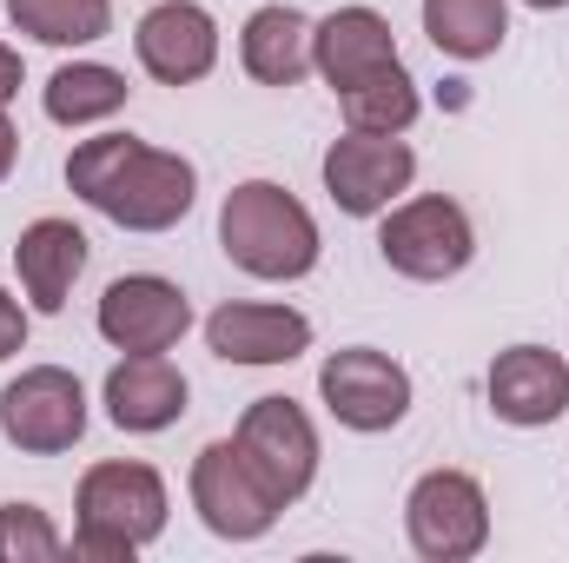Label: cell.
Listing matches in <instances>:
<instances>
[{
  "instance_id": "17",
  "label": "cell",
  "mask_w": 569,
  "mask_h": 563,
  "mask_svg": "<svg viewBox=\"0 0 569 563\" xmlns=\"http://www.w3.org/2000/svg\"><path fill=\"white\" fill-rule=\"evenodd\" d=\"M87 233L73 226V219H33L20 239H13V273H20V292H27V305L33 312H67V298H73V285L87 273Z\"/></svg>"
},
{
  "instance_id": "5",
  "label": "cell",
  "mask_w": 569,
  "mask_h": 563,
  "mask_svg": "<svg viewBox=\"0 0 569 563\" xmlns=\"http://www.w3.org/2000/svg\"><path fill=\"white\" fill-rule=\"evenodd\" d=\"M186 497H192L199 524H206L212 537H226V544H259V537L284 517L279 491L252 471V457L239 451V437H212V444L192 457Z\"/></svg>"
},
{
  "instance_id": "24",
  "label": "cell",
  "mask_w": 569,
  "mask_h": 563,
  "mask_svg": "<svg viewBox=\"0 0 569 563\" xmlns=\"http://www.w3.org/2000/svg\"><path fill=\"white\" fill-rule=\"evenodd\" d=\"M20 352H27V305L0 285V365L20 358Z\"/></svg>"
},
{
  "instance_id": "26",
  "label": "cell",
  "mask_w": 569,
  "mask_h": 563,
  "mask_svg": "<svg viewBox=\"0 0 569 563\" xmlns=\"http://www.w3.org/2000/svg\"><path fill=\"white\" fill-rule=\"evenodd\" d=\"M13 159H20V134H13V120H7V107H0V179L13 172Z\"/></svg>"
},
{
  "instance_id": "2",
  "label": "cell",
  "mask_w": 569,
  "mask_h": 563,
  "mask_svg": "<svg viewBox=\"0 0 569 563\" xmlns=\"http://www.w3.org/2000/svg\"><path fill=\"white\" fill-rule=\"evenodd\" d=\"M219 253L266 285H291L318 273V219L298 192H284L279 179H239L219 206Z\"/></svg>"
},
{
  "instance_id": "8",
  "label": "cell",
  "mask_w": 569,
  "mask_h": 563,
  "mask_svg": "<svg viewBox=\"0 0 569 563\" xmlns=\"http://www.w3.org/2000/svg\"><path fill=\"white\" fill-rule=\"evenodd\" d=\"M0 437L27 457H60L87 437V385L67 365H27L0 385Z\"/></svg>"
},
{
  "instance_id": "12",
  "label": "cell",
  "mask_w": 569,
  "mask_h": 563,
  "mask_svg": "<svg viewBox=\"0 0 569 563\" xmlns=\"http://www.w3.org/2000/svg\"><path fill=\"white\" fill-rule=\"evenodd\" d=\"M133 53L159 87H199L219 67V20L199 0H152L133 27Z\"/></svg>"
},
{
  "instance_id": "6",
  "label": "cell",
  "mask_w": 569,
  "mask_h": 563,
  "mask_svg": "<svg viewBox=\"0 0 569 563\" xmlns=\"http://www.w3.org/2000/svg\"><path fill=\"white\" fill-rule=\"evenodd\" d=\"M318 398H325L331 424H345V431H358V437H378V431H398V424L411 418L418 385H411V372H405L391 352H378V345H345V352H331V358L318 365Z\"/></svg>"
},
{
  "instance_id": "3",
  "label": "cell",
  "mask_w": 569,
  "mask_h": 563,
  "mask_svg": "<svg viewBox=\"0 0 569 563\" xmlns=\"http://www.w3.org/2000/svg\"><path fill=\"white\" fill-rule=\"evenodd\" d=\"M166 477L140 464V457H107V464H87L80 491H73V537L67 551L93 563H133L146 544H159L166 531Z\"/></svg>"
},
{
  "instance_id": "13",
  "label": "cell",
  "mask_w": 569,
  "mask_h": 563,
  "mask_svg": "<svg viewBox=\"0 0 569 563\" xmlns=\"http://www.w3.org/2000/svg\"><path fill=\"white\" fill-rule=\"evenodd\" d=\"M206 352L226 365H291L311 352V318L298 305H266V298H226L206 318Z\"/></svg>"
},
{
  "instance_id": "23",
  "label": "cell",
  "mask_w": 569,
  "mask_h": 563,
  "mask_svg": "<svg viewBox=\"0 0 569 563\" xmlns=\"http://www.w3.org/2000/svg\"><path fill=\"white\" fill-rule=\"evenodd\" d=\"M67 557L60 524L40 504H0V563H53Z\"/></svg>"
},
{
  "instance_id": "19",
  "label": "cell",
  "mask_w": 569,
  "mask_h": 563,
  "mask_svg": "<svg viewBox=\"0 0 569 563\" xmlns=\"http://www.w3.org/2000/svg\"><path fill=\"white\" fill-rule=\"evenodd\" d=\"M127 100H133V87H127V73L107 67V60H67V67H53L47 87H40V113H47L53 127H100V120H113Z\"/></svg>"
},
{
  "instance_id": "14",
  "label": "cell",
  "mask_w": 569,
  "mask_h": 563,
  "mask_svg": "<svg viewBox=\"0 0 569 563\" xmlns=\"http://www.w3.org/2000/svg\"><path fill=\"white\" fill-rule=\"evenodd\" d=\"M483 398H490L497 418L517 424V431H543V424L569 418L563 352H550V345H510V352H497V365L483 378Z\"/></svg>"
},
{
  "instance_id": "15",
  "label": "cell",
  "mask_w": 569,
  "mask_h": 563,
  "mask_svg": "<svg viewBox=\"0 0 569 563\" xmlns=\"http://www.w3.org/2000/svg\"><path fill=\"white\" fill-rule=\"evenodd\" d=\"M186 398H192V385H186V372L166 352H127L107 372V385H100L107 418L120 424V431H133V437L172 431V424L186 418Z\"/></svg>"
},
{
  "instance_id": "21",
  "label": "cell",
  "mask_w": 569,
  "mask_h": 563,
  "mask_svg": "<svg viewBox=\"0 0 569 563\" xmlns=\"http://www.w3.org/2000/svg\"><path fill=\"white\" fill-rule=\"evenodd\" d=\"M338 113H345L351 134H411L418 113H425V93H418V80H411L405 60H398V67H385V73L345 87V93H338Z\"/></svg>"
},
{
  "instance_id": "18",
  "label": "cell",
  "mask_w": 569,
  "mask_h": 563,
  "mask_svg": "<svg viewBox=\"0 0 569 563\" xmlns=\"http://www.w3.org/2000/svg\"><path fill=\"white\" fill-rule=\"evenodd\" d=\"M239 67L259 80V87H298L311 73V20L298 7H252V20L239 27Z\"/></svg>"
},
{
  "instance_id": "16",
  "label": "cell",
  "mask_w": 569,
  "mask_h": 563,
  "mask_svg": "<svg viewBox=\"0 0 569 563\" xmlns=\"http://www.w3.org/2000/svg\"><path fill=\"white\" fill-rule=\"evenodd\" d=\"M385 67H398V33L378 7H338L325 20H311V73H325L331 93H345Z\"/></svg>"
},
{
  "instance_id": "22",
  "label": "cell",
  "mask_w": 569,
  "mask_h": 563,
  "mask_svg": "<svg viewBox=\"0 0 569 563\" xmlns=\"http://www.w3.org/2000/svg\"><path fill=\"white\" fill-rule=\"evenodd\" d=\"M7 20H13V33H27L40 47L73 53V47H93L113 33V0H7Z\"/></svg>"
},
{
  "instance_id": "25",
  "label": "cell",
  "mask_w": 569,
  "mask_h": 563,
  "mask_svg": "<svg viewBox=\"0 0 569 563\" xmlns=\"http://www.w3.org/2000/svg\"><path fill=\"white\" fill-rule=\"evenodd\" d=\"M20 87H27V67H20V53L0 40V107H13V100H20Z\"/></svg>"
},
{
  "instance_id": "9",
  "label": "cell",
  "mask_w": 569,
  "mask_h": 563,
  "mask_svg": "<svg viewBox=\"0 0 569 563\" xmlns=\"http://www.w3.org/2000/svg\"><path fill=\"white\" fill-rule=\"evenodd\" d=\"M318 172H325V192L345 219H378L385 206H398L411 192L418 152H411L405 134H351L345 127V140L325 146Z\"/></svg>"
},
{
  "instance_id": "27",
  "label": "cell",
  "mask_w": 569,
  "mask_h": 563,
  "mask_svg": "<svg viewBox=\"0 0 569 563\" xmlns=\"http://www.w3.org/2000/svg\"><path fill=\"white\" fill-rule=\"evenodd\" d=\"M523 7H537V13H557V7H569V0H523Z\"/></svg>"
},
{
  "instance_id": "1",
  "label": "cell",
  "mask_w": 569,
  "mask_h": 563,
  "mask_svg": "<svg viewBox=\"0 0 569 563\" xmlns=\"http://www.w3.org/2000/svg\"><path fill=\"white\" fill-rule=\"evenodd\" d=\"M67 186L120 233H172L199 199V166L140 134H93L67 152Z\"/></svg>"
},
{
  "instance_id": "7",
  "label": "cell",
  "mask_w": 569,
  "mask_h": 563,
  "mask_svg": "<svg viewBox=\"0 0 569 563\" xmlns=\"http://www.w3.org/2000/svg\"><path fill=\"white\" fill-rule=\"evenodd\" d=\"M405 537L425 563H470L490 544V497L470 471H425L405 497Z\"/></svg>"
},
{
  "instance_id": "4",
  "label": "cell",
  "mask_w": 569,
  "mask_h": 563,
  "mask_svg": "<svg viewBox=\"0 0 569 563\" xmlns=\"http://www.w3.org/2000/svg\"><path fill=\"white\" fill-rule=\"evenodd\" d=\"M378 259L411 285H443L477 259V226L450 192H411L378 213Z\"/></svg>"
},
{
  "instance_id": "11",
  "label": "cell",
  "mask_w": 569,
  "mask_h": 563,
  "mask_svg": "<svg viewBox=\"0 0 569 563\" xmlns=\"http://www.w3.org/2000/svg\"><path fill=\"white\" fill-rule=\"evenodd\" d=\"M93 325L113 352H172L192 332V298L159 273H127L100 292Z\"/></svg>"
},
{
  "instance_id": "20",
  "label": "cell",
  "mask_w": 569,
  "mask_h": 563,
  "mask_svg": "<svg viewBox=\"0 0 569 563\" xmlns=\"http://www.w3.org/2000/svg\"><path fill=\"white\" fill-rule=\"evenodd\" d=\"M425 33L443 60H490L510 40V0H425Z\"/></svg>"
},
{
  "instance_id": "10",
  "label": "cell",
  "mask_w": 569,
  "mask_h": 563,
  "mask_svg": "<svg viewBox=\"0 0 569 563\" xmlns=\"http://www.w3.org/2000/svg\"><path fill=\"white\" fill-rule=\"evenodd\" d=\"M232 437L252 457V471L279 491L284 511L318 484V424H311V412L298 398H252Z\"/></svg>"
}]
</instances>
